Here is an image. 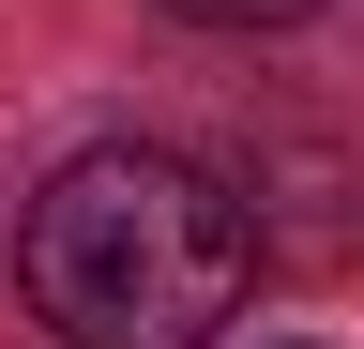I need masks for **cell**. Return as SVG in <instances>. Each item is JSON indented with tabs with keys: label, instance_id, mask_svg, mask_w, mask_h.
<instances>
[{
	"label": "cell",
	"instance_id": "1",
	"mask_svg": "<svg viewBox=\"0 0 364 349\" xmlns=\"http://www.w3.org/2000/svg\"><path fill=\"white\" fill-rule=\"evenodd\" d=\"M16 274H31V319L61 349H213L243 319L258 228L213 167H182L152 137H107V152L46 167V198L16 228Z\"/></svg>",
	"mask_w": 364,
	"mask_h": 349
},
{
	"label": "cell",
	"instance_id": "2",
	"mask_svg": "<svg viewBox=\"0 0 364 349\" xmlns=\"http://www.w3.org/2000/svg\"><path fill=\"white\" fill-rule=\"evenodd\" d=\"M167 16H198V31H273V16H304V0H167Z\"/></svg>",
	"mask_w": 364,
	"mask_h": 349
}]
</instances>
